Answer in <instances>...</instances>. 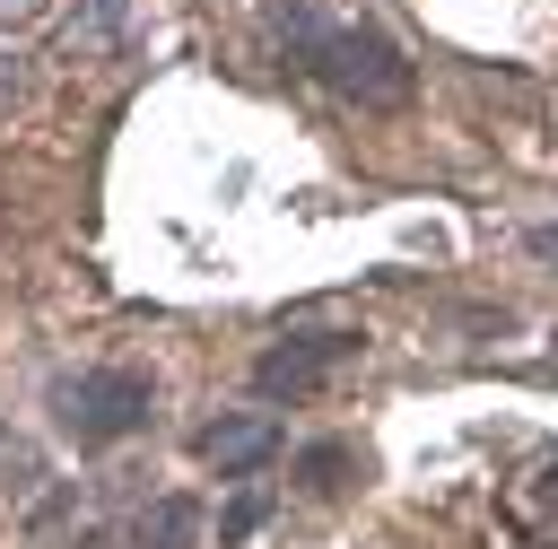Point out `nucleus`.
I'll return each mask as SVG.
<instances>
[{"label": "nucleus", "mask_w": 558, "mask_h": 549, "mask_svg": "<svg viewBox=\"0 0 558 549\" xmlns=\"http://www.w3.org/2000/svg\"><path fill=\"white\" fill-rule=\"evenodd\" d=\"M340 471H349V444H314V453L296 462V479H305L314 497H323V488H340Z\"/></svg>", "instance_id": "7"}, {"label": "nucleus", "mask_w": 558, "mask_h": 549, "mask_svg": "<svg viewBox=\"0 0 558 549\" xmlns=\"http://www.w3.org/2000/svg\"><path fill=\"white\" fill-rule=\"evenodd\" d=\"M279 52L305 70V78H323L331 96H349V105H366V113H392L401 96H410V61H401V44L384 35V26H366V17H323V9H288L279 17Z\"/></svg>", "instance_id": "1"}, {"label": "nucleus", "mask_w": 558, "mask_h": 549, "mask_svg": "<svg viewBox=\"0 0 558 549\" xmlns=\"http://www.w3.org/2000/svg\"><path fill=\"white\" fill-rule=\"evenodd\" d=\"M532 253H549V261H558V227H532Z\"/></svg>", "instance_id": "10"}, {"label": "nucleus", "mask_w": 558, "mask_h": 549, "mask_svg": "<svg viewBox=\"0 0 558 549\" xmlns=\"http://www.w3.org/2000/svg\"><path fill=\"white\" fill-rule=\"evenodd\" d=\"M140 549H201V505L192 497H157L140 514Z\"/></svg>", "instance_id": "5"}, {"label": "nucleus", "mask_w": 558, "mask_h": 549, "mask_svg": "<svg viewBox=\"0 0 558 549\" xmlns=\"http://www.w3.org/2000/svg\"><path fill=\"white\" fill-rule=\"evenodd\" d=\"M357 357V331H288V340H270L262 357H253V392L262 401H305L331 366H349Z\"/></svg>", "instance_id": "3"}, {"label": "nucleus", "mask_w": 558, "mask_h": 549, "mask_svg": "<svg viewBox=\"0 0 558 549\" xmlns=\"http://www.w3.org/2000/svg\"><path fill=\"white\" fill-rule=\"evenodd\" d=\"M157 418V383L140 366H87V375H61L52 383V427L70 444H122Z\"/></svg>", "instance_id": "2"}, {"label": "nucleus", "mask_w": 558, "mask_h": 549, "mask_svg": "<svg viewBox=\"0 0 558 549\" xmlns=\"http://www.w3.org/2000/svg\"><path fill=\"white\" fill-rule=\"evenodd\" d=\"M262 514H270V497H262V488H244V497L218 514V540H227V549H235V540H253V532H262Z\"/></svg>", "instance_id": "6"}, {"label": "nucleus", "mask_w": 558, "mask_h": 549, "mask_svg": "<svg viewBox=\"0 0 558 549\" xmlns=\"http://www.w3.org/2000/svg\"><path fill=\"white\" fill-rule=\"evenodd\" d=\"M270 453H279V427L270 418H218V427H201V462L218 479H253Z\"/></svg>", "instance_id": "4"}, {"label": "nucleus", "mask_w": 558, "mask_h": 549, "mask_svg": "<svg viewBox=\"0 0 558 549\" xmlns=\"http://www.w3.org/2000/svg\"><path fill=\"white\" fill-rule=\"evenodd\" d=\"M113 35H122V0H96V17H87V26L70 35V44H78V52H105Z\"/></svg>", "instance_id": "8"}, {"label": "nucleus", "mask_w": 558, "mask_h": 549, "mask_svg": "<svg viewBox=\"0 0 558 549\" xmlns=\"http://www.w3.org/2000/svg\"><path fill=\"white\" fill-rule=\"evenodd\" d=\"M52 0H0V35H17V26H35Z\"/></svg>", "instance_id": "9"}]
</instances>
